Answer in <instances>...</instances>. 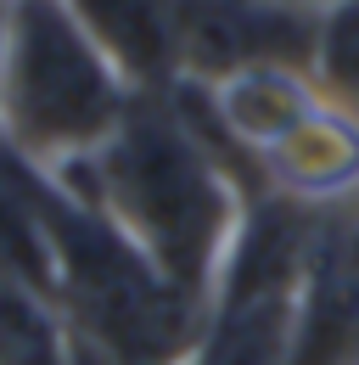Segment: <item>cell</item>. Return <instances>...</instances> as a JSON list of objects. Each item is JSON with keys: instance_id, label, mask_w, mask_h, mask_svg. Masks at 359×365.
<instances>
[{"instance_id": "8fae6325", "label": "cell", "mask_w": 359, "mask_h": 365, "mask_svg": "<svg viewBox=\"0 0 359 365\" xmlns=\"http://www.w3.org/2000/svg\"><path fill=\"white\" fill-rule=\"evenodd\" d=\"M292 6H303V11H331L337 0H292Z\"/></svg>"}, {"instance_id": "52a82bcc", "label": "cell", "mask_w": 359, "mask_h": 365, "mask_svg": "<svg viewBox=\"0 0 359 365\" xmlns=\"http://www.w3.org/2000/svg\"><path fill=\"white\" fill-rule=\"evenodd\" d=\"M135 96H169L175 62V0H62Z\"/></svg>"}, {"instance_id": "6da1fadb", "label": "cell", "mask_w": 359, "mask_h": 365, "mask_svg": "<svg viewBox=\"0 0 359 365\" xmlns=\"http://www.w3.org/2000/svg\"><path fill=\"white\" fill-rule=\"evenodd\" d=\"M51 175L101 208L197 304L214 298L247 202L264 191L236 152H224L180 85L169 96H135L130 118L101 152Z\"/></svg>"}, {"instance_id": "5b68a950", "label": "cell", "mask_w": 359, "mask_h": 365, "mask_svg": "<svg viewBox=\"0 0 359 365\" xmlns=\"http://www.w3.org/2000/svg\"><path fill=\"white\" fill-rule=\"evenodd\" d=\"M314 51L320 11H303L292 0H175L180 85L214 91L259 68L314 73Z\"/></svg>"}, {"instance_id": "7c38bea8", "label": "cell", "mask_w": 359, "mask_h": 365, "mask_svg": "<svg viewBox=\"0 0 359 365\" xmlns=\"http://www.w3.org/2000/svg\"><path fill=\"white\" fill-rule=\"evenodd\" d=\"M354 214H359V208H354Z\"/></svg>"}, {"instance_id": "7a4b0ae2", "label": "cell", "mask_w": 359, "mask_h": 365, "mask_svg": "<svg viewBox=\"0 0 359 365\" xmlns=\"http://www.w3.org/2000/svg\"><path fill=\"white\" fill-rule=\"evenodd\" d=\"M17 158V152H11ZM17 175L28 185V202L51 242L56 304L73 320V331L107 349L118 365H180L197 337L208 304L185 298L101 208H90L79 191L17 158Z\"/></svg>"}, {"instance_id": "3957f363", "label": "cell", "mask_w": 359, "mask_h": 365, "mask_svg": "<svg viewBox=\"0 0 359 365\" xmlns=\"http://www.w3.org/2000/svg\"><path fill=\"white\" fill-rule=\"evenodd\" d=\"M135 91L90 46L62 0H11L0 56V146L34 169L101 152L130 118Z\"/></svg>"}, {"instance_id": "277c9868", "label": "cell", "mask_w": 359, "mask_h": 365, "mask_svg": "<svg viewBox=\"0 0 359 365\" xmlns=\"http://www.w3.org/2000/svg\"><path fill=\"white\" fill-rule=\"evenodd\" d=\"M309 236H314L309 208L259 191L247 202L236 247L214 281L202 337L180 365H292Z\"/></svg>"}, {"instance_id": "9c48e42d", "label": "cell", "mask_w": 359, "mask_h": 365, "mask_svg": "<svg viewBox=\"0 0 359 365\" xmlns=\"http://www.w3.org/2000/svg\"><path fill=\"white\" fill-rule=\"evenodd\" d=\"M314 85L359 113V0H337L331 11H320Z\"/></svg>"}, {"instance_id": "ba28073f", "label": "cell", "mask_w": 359, "mask_h": 365, "mask_svg": "<svg viewBox=\"0 0 359 365\" xmlns=\"http://www.w3.org/2000/svg\"><path fill=\"white\" fill-rule=\"evenodd\" d=\"M79 331L56 298L0 270V365H73Z\"/></svg>"}, {"instance_id": "30bf717a", "label": "cell", "mask_w": 359, "mask_h": 365, "mask_svg": "<svg viewBox=\"0 0 359 365\" xmlns=\"http://www.w3.org/2000/svg\"><path fill=\"white\" fill-rule=\"evenodd\" d=\"M6 17H11V0H0V56H6Z\"/></svg>"}, {"instance_id": "8992f818", "label": "cell", "mask_w": 359, "mask_h": 365, "mask_svg": "<svg viewBox=\"0 0 359 365\" xmlns=\"http://www.w3.org/2000/svg\"><path fill=\"white\" fill-rule=\"evenodd\" d=\"M259 185L309 214L359 202V113L343 101H320L309 118L259 163Z\"/></svg>"}]
</instances>
